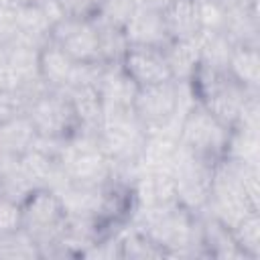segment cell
<instances>
[{
    "instance_id": "36",
    "label": "cell",
    "mask_w": 260,
    "mask_h": 260,
    "mask_svg": "<svg viewBox=\"0 0 260 260\" xmlns=\"http://www.w3.org/2000/svg\"><path fill=\"white\" fill-rule=\"evenodd\" d=\"M171 0H134L136 6H154V8H162L165 4H169Z\"/></svg>"
},
{
    "instance_id": "23",
    "label": "cell",
    "mask_w": 260,
    "mask_h": 260,
    "mask_svg": "<svg viewBox=\"0 0 260 260\" xmlns=\"http://www.w3.org/2000/svg\"><path fill=\"white\" fill-rule=\"evenodd\" d=\"M98 45H100V61L106 65L122 63V59L130 47L124 28L112 26L106 22H98Z\"/></svg>"
},
{
    "instance_id": "32",
    "label": "cell",
    "mask_w": 260,
    "mask_h": 260,
    "mask_svg": "<svg viewBox=\"0 0 260 260\" xmlns=\"http://www.w3.org/2000/svg\"><path fill=\"white\" fill-rule=\"evenodd\" d=\"M18 41V24L14 6H0V47L8 49Z\"/></svg>"
},
{
    "instance_id": "1",
    "label": "cell",
    "mask_w": 260,
    "mask_h": 260,
    "mask_svg": "<svg viewBox=\"0 0 260 260\" xmlns=\"http://www.w3.org/2000/svg\"><path fill=\"white\" fill-rule=\"evenodd\" d=\"M95 136L106 156L114 162L116 177L132 181L148 136L146 128L136 118L134 110L132 108L104 110Z\"/></svg>"
},
{
    "instance_id": "13",
    "label": "cell",
    "mask_w": 260,
    "mask_h": 260,
    "mask_svg": "<svg viewBox=\"0 0 260 260\" xmlns=\"http://www.w3.org/2000/svg\"><path fill=\"white\" fill-rule=\"evenodd\" d=\"M102 108L104 110H118V108H132L134 95L138 85L126 75L122 65H102L100 77L95 81Z\"/></svg>"
},
{
    "instance_id": "27",
    "label": "cell",
    "mask_w": 260,
    "mask_h": 260,
    "mask_svg": "<svg viewBox=\"0 0 260 260\" xmlns=\"http://www.w3.org/2000/svg\"><path fill=\"white\" fill-rule=\"evenodd\" d=\"M0 258H41V252L32 238L24 232L0 234Z\"/></svg>"
},
{
    "instance_id": "19",
    "label": "cell",
    "mask_w": 260,
    "mask_h": 260,
    "mask_svg": "<svg viewBox=\"0 0 260 260\" xmlns=\"http://www.w3.org/2000/svg\"><path fill=\"white\" fill-rule=\"evenodd\" d=\"M16 24H18V41L37 49H43L51 41L53 20L49 18L45 6H14Z\"/></svg>"
},
{
    "instance_id": "9",
    "label": "cell",
    "mask_w": 260,
    "mask_h": 260,
    "mask_svg": "<svg viewBox=\"0 0 260 260\" xmlns=\"http://www.w3.org/2000/svg\"><path fill=\"white\" fill-rule=\"evenodd\" d=\"M51 43L79 63H102L95 20L63 16L51 28Z\"/></svg>"
},
{
    "instance_id": "17",
    "label": "cell",
    "mask_w": 260,
    "mask_h": 260,
    "mask_svg": "<svg viewBox=\"0 0 260 260\" xmlns=\"http://www.w3.org/2000/svg\"><path fill=\"white\" fill-rule=\"evenodd\" d=\"M199 221H201V248L207 258H244L228 225H223L205 211L199 213Z\"/></svg>"
},
{
    "instance_id": "4",
    "label": "cell",
    "mask_w": 260,
    "mask_h": 260,
    "mask_svg": "<svg viewBox=\"0 0 260 260\" xmlns=\"http://www.w3.org/2000/svg\"><path fill=\"white\" fill-rule=\"evenodd\" d=\"M230 130L232 128L221 124L205 106L195 100L179 124L177 138L179 146L191 152L193 156L217 165L221 158H225Z\"/></svg>"
},
{
    "instance_id": "26",
    "label": "cell",
    "mask_w": 260,
    "mask_h": 260,
    "mask_svg": "<svg viewBox=\"0 0 260 260\" xmlns=\"http://www.w3.org/2000/svg\"><path fill=\"white\" fill-rule=\"evenodd\" d=\"M225 158L258 165V130L246 126H234L230 130Z\"/></svg>"
},
{
    "instance_id": "8",
    "label": "cell",
    "mask_w": 260,
    "mask_h": 260,
    "mask_svg": "<svg viewBox=\"0 0 260 260\" xmlns=\"http://www.w3.org/2000/svg\"><path fill=\"white\" fill-rule=\"evenodd\" d=\"M250 211H258V209L250 205L228 160L221 158L213 169L211 191H209V199L205 205V213H209L211 217H215L217 221H221L223 225L232 230Z\"/></svg>"
},
{
    "instance_id": "21",
    "label": "cell",
    "mask_w": 260,
    "mask_h": 260,
    "mask_svg": "<svg viewBox=\"0 0 260 260\" xmlns=\"http://www.w3.org/2000/svg\"><path fill=\"white\" fill-rule=\"evenodd\" d=\"M173 81H191L199 67V41H169L162 47Z\"/></svg>"
},
{
    "instance_id": "29",
    "label": "cell",
    "mask_w": 260,
    "mask_h": 260,
    "mask_svg": "<svg viewBox=\"0 0 260 260\" xmlns=\"http://www.w3.org/2000/svg\"><path fill=\"white\" fill-rule=\"evenodd\" d=\"M197 10H199L201 30H205V32H223L228 10L217 0H197Z\"/></svg>"
},
{
    "instance_id": "2",
    "label": "cell",
    "mask_w": 260,
    "mask_h": 260,
    "mask_svg": "<svg viewBox=\"0 0 260 260\" xmlns=\"http://www.w3.org/2000/svg\"><path fill=\"white\" fill-rule=\"evenodd\" d=\"M189 83L195 93V100L205 106L228 128H234L240 122L244 106L252 95L258 93L236 81L228 73V69H213L203 65L197 67Z\"/></svg>"
},
{
    "instance_id": "11",
    "label": "cell",
    "mask_w": 260,
    "mask_h": 260,
    "mask_svg": "<svg viewBox=\"0 0 260 260\" xmlns=\"http://www.w3.org/2000/svg\"><path fill=\"white\" fill-rule=\"evenodd\" d=\"M136 209H152L177 203V191L169 173H136L130 181Z\"/></svg>"
},
{
    "instance_id": "22",
    "label": "cell",
    "mask_w": 260,
    "mask_h": 260,
    "mask_svg": "<svg viewBox=\"0 0 260 260\" xmlns=\"http://www.w3.org/2000/svg\"><path fill=\"white\" fill-rule=\"evenodd\" d=\"M260 47L250 45H232L228 59V73L240 81L244 87L258 91L260 87Z\"/></svg>"
},
{
    "instance_id": "6",
    "label": "cell",
    "mask_w": 260,
    "mask_h": 260,
    "mask_svg": "<svg viewBox=\"0 0 260 260\" xmlns=\"http://www.w3.org/2000/svg\"><path fill=\"white\" fill-rule=\"evenodd\" d=\"M24 114L32 122L37 134L47 140L65 142L81 132L73 104L65 89L47 87L28 102Z\"/></svg>"
},
{
    "instance_id": "10",
    "label": "cell",
    "mask_w": 260,
    "mask_h": 260,
    "mask_svg": "<svg viewBox=\"0 0 260 260\" xmlns=\"http://www.w3.org/2000/svg\"><path fill=\"white\" fill-rule=\"evenodd\" d=\"M120 65L138 87L156 85L173 79L165 53L162 49H156V47L130 45Z\"/></svg>"
},
{
    "instance_id": "34",
    "label": "cell",
    "mask_w": 260,
    "mask_h": 260,
    "mask_svg": "<svg viewBox=\"0 0 260 260\" xmlns=\"http://www.w3.org/2000/svg\"><path fill=\"white\" fill-rule=\"evenodd\" d=\"M0 93H14V85H12V79H10L4 63L0 65Z\"/></svg>"
},
{
    "instance_id": "15",
    "label": "cell",
    "mask_w": 260,
    "mask_h": 260,
    "mask_svg": "<svg viewBox=\"0 0 260 260\" xmlns=\"http://www.w3.org/2000/svg\"><path fill=\"white\" fill-rule=\"evenodd\" d=\"M160 14L171 41H191L199 37L201 22L197 0H171L160 8Z\"/></svg>"
},
{
    "instance_id": "33",
    "label": "cell",
    "mask_w": 260,
    "mask_h": 260,
    "mask_svg": "<svg viewBox=\"0 0 260 260\" xmlns=\"http://www.w3.org/2000/svg\"><path fill=\"white\" fill-rule=\"evenodd\" d=\"M24 108H26V104L18 93H0V122L12 118L16 114H22Z\"/></svg>"
},
{
    "instance_id": "39",
    "label": "cell",
    "mask_w": 260,
    "mask_h": 260,
    "mask_svg": "<svg viewBox=\"0 0 260 260\" xmlns=\"http://www.w3.org/2000/svg\"><path fill=\"white\" fill-rule=\"evenodd\" d=\"M4 59H6V49H4V47H0V65L4 63Z\"/></svg>"
},
{
    "instance_id": "30",
    "label": "cell",
    "mask_w": 260,
    "mask_h": 260,
    "mask_svg": "<svg viewBox=\"0 0 260 260\" xmlns=\"http://www.w3.org/2000/svg\"><path fill=\"white\" fill-rule=\"evenodd\" d=\"M22 230V203L0 195V234Z\"/></svg>"
},
{
    "instance_id": "3",
    "label": "cell",
    "mask_w": 260,
    "mask_h": 260,
    "mask_svg": "<svg viewBox=\"0 0 260 260\" xmlns=\"http://www.w3.org/2000/svg\"><path fill=\"white\" fill-rule=\"evenodd\" d=\"M59 162L67 183L81 189H100L116 177L114 162L102 150L95 134L79 132L59 144Z\"/></svg>"
},
{
    "instance_id": "16",
    "label": "cell",
    "mask_w": 260,
    "mask_h": 260,
    "mask_svg": "<svg viewBox=\"0 0 260 260\" xmlns=\"http://www.w3.org/2000/svg\"><path fill=\"white\" fill-rule=\"evenodd\" d=\"M37 140L39 134L24 112L0 122V154L20 158L37 144Z\"/></svg>"
},
{
    "instance_id": "18",
    "label": "cell",
    "mask_w": 260,
    "mask_h": 260,
    "mask_svg": "<svg viewBox=\"0 0 260 260\" xmlns=\"http://www.w3.org/2000/svg\"><path fill=\"white\" fill-rule=\"evenodd\" d=\"M223 35L232 45H250L260 47V16L258 4L228 8Z\"/></svg>"
},
{
    "instance_id": "20",
    "label": "cell",
    "mask_w": 260,
    "mask_h": 260,
    "mask_svg": "<svg viewBox=\"0 0 260 260\" xmlns=\"http://www.w3.org/2000/svg\"><path fill=\"white\" fill-rule=\"evenodd\" d=\"M65 91H67V95H69V100L73 104V110H75V116L79 120L81 132L98 134L104 108H102V100H100L95 83L75 85V87H69Z\"/></svg>"
},
{
    "instance_id": "25",
    "label": "cell",
    "mask_w": 260,
    "mask_h": 260,
    "mask_svg": "<svg viewBox=\"0 0 260 260\" xmlns=\"http://www.w3.org/2000/svg\"><path fill=\"white\" fill-rule=\"evenodd\" d=\"M232 236L248 260L260 258V211H250L246 213L234 228Z\"/></svg>"
},
{
    "instance_id": "35",
    "label": "cell",
    "mask_w": 260,
    "mask_h": 260,
    "mask_svg": "<svg viewBox=\"0 0 260 260\" xmlns=\"http://www.w3.org/2000/svg\"><path fill=\"white\" fill-rule=\"evenodd\" d=\"M225 10L228 8H238V6H252V4H258V0H217Z\"/></svg>"
},
{
    "instance_id": "12",
    "label": "cell",
    "mask_w": 260,
    "mask_h": 260,
    "mask_svg": "<svg viewBox=\"0 0 260 260\" xmlns=\"http://www.w3.org/2000/svg\"><path fill=\"white\" fill-rule=\"evenodd\" d=\"M124 32L130 45L162 49L171 41L162 22L160 8L154 6H136L128 24L124 26Z\"/></svg>"
},
{
    "instance_id": "7",
    "label": "cell",
    "mask_w": 260,
    "mask_h": 260,
    "mask_svg": "<svg viewBox=\"0 0 260 260\" xmlns=\"http://www.w3.org/2000/svg\"><path fill=\"white\" fill-rule=\"evenodd\" d=\"M213 169L215 165L205 162L179 146L171 167V177L175 183L177 201L183 207H187L193 213L205 211L209 191H211Z\"/></svg>"
},
{
    "instance_id": "5",
    "label": "cell",
    "mask_w": 260,
    "mask_h": 260,
    "mask_svg": "<svg viewBox=\"0 0 260 260\" xmlns=\"http://www.w3.org/2000/svg\"><path fill=\"white\" fill-rule=\"evenodd\" d=\"M67 217V209L53 189H35L22 201V230L37 244L41 258L63 236Z\"/></svg>"
},
{
    "instance_id": "28",
    "label": "cell",
    "mask_w": 260,
    "mask_h": 260,
    "mask_svg": "<svg viewBox=\"0 0 260 260\" xmlns=\"http://www.w3.org/2000/svg\"><path fill=\"white\" fill-rule=\"evenodd\" d=\"M134 8H136L134 0H104L102 12H100V16H98L95 20L124 28V26L128 24V20H130Z\"/></svg>"
},
{
    "instance_id": "14",
    "label": "cell",
    "mask_w": 260,
    "mask_h": 260,
    "mask_svg": "<svg viewBox=\"0 0 260 260\" xmlns=\"http://www.w3.org/2000/svg\"><path fill=\"white\" fill-rule=\"evenodd\" d=\"M179 150V138L171 130H156L148 132L144 150L140 154L136 173H169Z\"/></svg>"
},
{
    "instance_id": "37",
    "label": "cell",
    "mask_w": 260,
    "mask_h": 260,
    "mask_svg": "<svg viewBox=\"0 0 260 260\" xmlns=\"http://www.w3.org/2000/svg\"><path fill=\"white\" fill-rule=\"evenodd\" d=\"M49 0H16V6H43Z\"/></svg>"
},
{
    "instance_id": "38",
    "label": "cell",
    "mask_w": 260,
    "mask_h": 260,
    "mask_svg": "<svg viewBox=\"0 0 260 260\" xmlns=\"http://www.w3.org/2000/svg\"><path fill=\"white\" fill-rule=\"evenodd\" d=\"M0 6H16V0H0Z\"/></svg>"
},
{
    "instance_id": "31",
    "label": "cell",
    "mask_w": 260,
    "mask_h": 260,
    "mask_svg": "<svg viewBox=\"0 0 260 260\" xmlns=\"http://www.w3.org/2000/svg\"><path fill=\"white\" fill-rule=\"evenodd\" d=\"M59 8L65 16L83 18V20H95L102 12L104 0H57Z\"/></svg>"
},
{
    "instance_id": "24",
    "label": "cell",
    "mask_w": 260,
    "mask_h": 260,
    "mask_svg": "<svg viewBox=\"0 0 260 260\" xmlns=\"http://www.w3.org/2000/svg\"><path fill=\"white\" fill-rule=\"evenodd\" d=\"M197 41H199V65L213 67V69H228L232 43L223 32L201 30Z\"/></svg>"
}]
</instances>
